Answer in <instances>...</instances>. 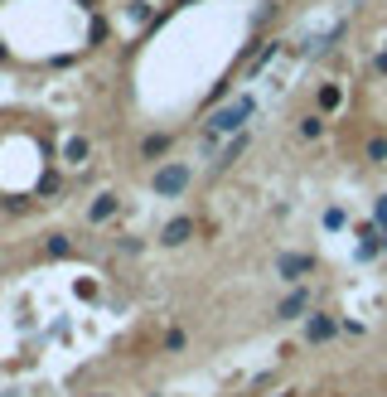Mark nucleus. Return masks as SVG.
<instances>
[{"label": "nucleus", "mask_w": 387, "mask_h": 397, "mask_svg": "<svg viewBox=\"0 0 387 397\" xmlns=\"http://www.w3.org/2000/svg\"><path fill=\"white\" fill-rule=\"evenodd\" d=\"M189 180H194V170L184 160H165V165L150 175V189H155V198H180L189 189Z\"/></svg>", "instance_id": "obj_1"}, {"label": "nucleus", "mask_w": 387, "mask_h": 397, "mask_svg": "<svg viewBox=\"0 0 387 397\" xmlns=\"http://www.w3.org/2000/svg\"><path fill=\"white\" fill-rule=\"evenodd\" d=\"M247 111H252V102H247V98H242V102H232V107H223V111L213 116V126H208V131H213V136H223V131L242 126V121H247Z\"/></svg>", "instance_id": "obj_2"}, {"label": "nucleus", "mask_w": 387, "mask_h": 397, "mask_svg": "<svg viewBox=\"0 0 387 397\" xmlns=\"http://www.w3.org/2000/svg\"><path fill=\"white\" fill-rule=\"evenodd\" d=\"M116 208H121V198L111 194V189H102V194H93V203H88V223H111Z\"/></svg>", "instance_id": "obj_3"}, {"label": "nucleus", "mask_w": 387, "mask_h": 397, "mask_svg": "<svg viewBox=\"0 0 387 397\" xmlns=\"http://www.w3.org/2000/svg\"><path fill=\"white\" fill-rule=\"evenodd\" d=\"M39 257H44V262H63V257H73V238H68V233H49L44 247H39Z\"/></svg>", "instance_id": "obj_4"}, {"label": "nucleus", "mask_w": 387, "mask_h": 397, "mask_svg": "<svg viewBox=\"0 0 387 397\" xmlns=\"http://www.w3.org/2000/svg\"><path fill=\"white\" fill-rule=\"evenodd\" d=\"M189 238H194V218H170V223H165V233H160V242H165V247H184Z\"/></svg>", "instance_id": "obj_5"}, {"label": "nucleus", "mask_w": 387, "mask_h": 397, "mask_svg": "<svg viewBox=\"0 0 387 397\" xmlns=\"http://www.w3.org/2000/svg\"><path fill=\"white\" fill-rule=\"evenodd\" d=\"M88 155H93V141L88 136H68L63 141V165H88Z\"/></svg>", "instance_id": "obj_6"}, {"label": "nucleus", "mask_w": 387, "mask_h": 397, "mask_svg": "<svg viewBox=\"0 0 387 397\" xmlns=\"http://www.w3.org/2000/svg\"><path fill=\"white\" fill-rule=\"evenodd\" d=\"M170 146H175V141H170L165 131H155V136L141 141V160H160V155H170Z\"/></svg>", "instance_id": "obj_7"}, {"label": "nucleus", "mask_w": 387, "mask_h": 397, "mask_svg": "<svg viewBox=\"0 0 387 397\" xmlns=\"http://www.w3.org/2000/svg\"><path fill=\"white\" fill-rule=\"evenodd\" d=\"M334 329H339V325H334L329 315H310V325H305V339H310V344H319V339H329Z\"/></svg>", "instance_id": "obj_8"}, {"label": "nucleus", "mask_w": 387, "mask_h": 397, "mask_svg": "<svg viewBox=\"0 0 387 397\" xmlns=\"http://www.w3.org/2000/svg\"><path fill=\"white\" fill-rule=\"evenodd\" d=\"M305 305H310V296H305V291H290V296L281 300V310H276V315H281V320H295Z\"/></svg>", "instance_id": "obj_9"}, {"label": "nucleus", "mask_w": 387, "mask_h": 397, "mask_svg": "<svg viewBox=\"0 0 387 397\" xmlns=\"http://www.w3.org/2000/svg\"><path fill=\"white\" fill-rule=\"evenodd\" d=\"M305 272H310V257H281V277L286 281H300Z\"/></svg>", "instance_id": "obj_10"}, {"label": "nucleus", "mask_w": 387, "mask_h": 397, "mask_svg": "<svg viewBox=\"0 0 387 397\" xmlns=\"http://www.w3.org/2000/svg\"><path fill=\"white\" fill-rule=\"evenodd\" d=\"M339 102H344V93H339L334 83H324V88H319V111H339Z\"/></svg>", "instance_id": "obj_11"}, {"label": "nucleus", "mask_w": 387, "mask_h": 397, "mask_svg": "<svg viewBox=\"0 0 387 397\" xmlns=\"http://www.w3.org/2000/svg\"><path fill=\"white\" fill-rule=\"evenodd\" d=\"M319 131H324V121H319V116H305V121H300V136H305V141H315Z\"/></svg>", "instance_id": "obj_12"}, {"label": "nucleus", "mask_w": 387, "mask_h": 397, "mask_svg": "<svg viewBox=\"0 0 387 397\" xmlns=\"http://www.w3.org/2000/svg\"><path fill=\"white\" fill-rule=\"evenodd\" d=\"M184 349V329H165V354H180Z\"/></svg>", "instance_id": "obj_13"}, {"label": "nucleus", "mask_w": 387, "mask_h": 397, "mask_svg": "<svg viewBox=\"0 0 387 397\" xmlns=\"http://www.w3.org/2000/svg\"><path fill=\"white\" fill-rule=\"evenodd\" d=\"M368 160H387V141H383V136L368 141Z\"/></svg>", "instance_id": "obj_14"}, {"label": "nucleus", "mask_w": 387, "mask_h": 397, "mask_svg": "<svg viewBox=\"0 0 387 397\" xmlns=\"http://www.w3.org/2000/svg\"><path fill=\"white\" fill-rule=\"evenodd\" d=\"M5 59H10V49H5V44H0V63H5Z\"/></svg>", "instance_id": "obj_15"}, {"label": "nucleus", "mask_w": 387, "mask_h": 397, "mask_svg": "<svg viewBox=\"0 0 387 397\" xmlns=\"http://www.w3.org/2000/svg\"><path fill=\"white\" fill-rule=\"evenodd\" d=\"M150 397H160V393H150Z\"/></svg>", "instance_id": "obj_16"}]
</instances>
